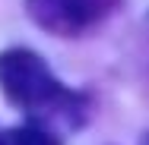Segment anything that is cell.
<instances>
[{
  "instance_id": "6da1fadb",
  "label": "cell",
  "mask_w": 149,
  "mask_h": 145,
  "mask_svg": "<svg viewBox=\"0 0 149 145\" xmlns=\"http://www.w3.org/2000/svg\"><path fill=\"white\" fill-rule=\"evenodd\" d=\"M0 88L19 107H45L60 95H67L63 85L45 66V60L22 47L0 54Z\"/></svg>"
},
{
  "instance_id": "7a4b0ae2",
  "label": "cell",
  "mask_w": 149,
  "mask_h": 145,
  "mask_svg": "<svg viewBox=\"0 0 149 145\" xmlns=\"http://www.w3.org/2000/svg\"><path fill=\"white\" fill-rule=\"evenodd\" d=\"M26 6L41 29L54 35H79L108 13L111 0H26Z\"/></svg>"
},
{
  "instance_id": "3957f363",
  "label": "cell",
  "mask_w": 149,
  "mask_h": 145,
  "mask_svg": "<svg viewBox=\"0 0 149 145\" xmlns=\"http://www.w3.org/2000/svg\"><path fill=\"white\" fill-rule=\"evenodd\" d=\"M0 145H60V142L51 133L38 129V126H19V129H13Z\"/></svg>"
}]
</instances>
